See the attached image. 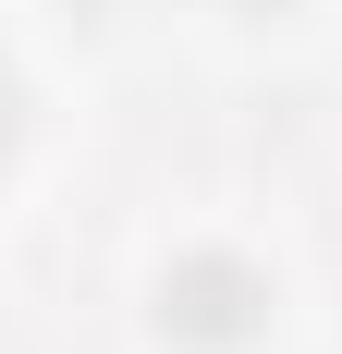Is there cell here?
Here are the masks:
<instances>
[{
  "label": "cell",
  "instance_id": "6da1fadb",
  "mask_svg": "<svg viewBox=\"0 0 342 354\" xmlns=\"http://www.w3.org/2000/svg\"><path fill=\"white\" fill-rule=\"evenodd\" d=\"M0 147H12V73H0Z\"/></svg>",
  "mask_w": 342,
  "mask_h": 354
}]
</instances>
